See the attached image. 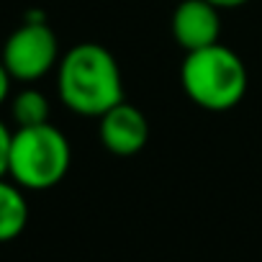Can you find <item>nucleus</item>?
Listing matches in <instances>:
<instances>
[{
	"mask_svg": "<svg viewBox=\"0 0 262 262\" xmlns=\"http://www.w3.org/2000/svg\"><path fill=\"white\" fill-rule=\"evenodd\" d=\"M57 93L72 113L100 118L123 100L121 67L105 47L95 41L75 44L57 64Z\"/></svg>",
	"mask_w": 262,
	"mask_h": 262,
	"instance_id": "f257e3e1",
	"label": "nucleus"
},
{
	"mask_svg": "<svg viewBox=\"0 0 262 262\" xmlns=\"http://www.w3.org/2000/svg\"><path fill=\"white\" fill-rule=\"evenodd\" d=\"M180 82L185 95L203 111H231L236 108L249 85L244 59L224 47L221 41L198 52H188L180 67Z\"/></svg>",
	"mask_w": 262,
	"mask_h": 262,
	"instance_id": "f03ea898",
	"label": "nucleus"
},
{
	"mask_svg": "<svg viewBox=\"0 0 262 262\" xmlns=\"http://www.w3.org/2000/svg\"><path fill=\"white\" fill-rule=\"evenodd\" d=\"M72 165V149L52 123L16 128L11 139L8 178L24 190H49L64 180Z\"/></svg>",
	"mask_w": 262,
	"mask_h": 262,
	"instance_id": "7ed1b4c3",
	"label": "nucleus"
},
{
	"mask_svg": "<svg viewBox=\"0 0 262 262\" xmlns=\"http://www.w3.org/2000/svg\"><path fill=\"white\" fill-rule=\"evenodd\" d=\"M59 41L49 24L29 18L3 44L0 62L6 64L11 80L36 82L59 64Z\"/></svg>",
	"mask_w": 262,
	"mask_h": 262,
	"instance_id": "20e7f679",
	"label": "nucleus"
},
{
	"mask_svg": "<svg viewBox=\"0 0 262 262\" xmlns=\"http://www.w3.org/2000/svg\"><path fill=\"white\" fill-rule=\"evenodd\" d=\"M98 137L100 144L116 157H134L147 147L149 123L147 116L126 100L113 105L98 118Z\"/></svg>",
	"mask_w": 262,
	"mask_h": 262,
	"instance_id": "39448f33",
	"label": "nucleus"
},
{
	"mask_svg": "<svg viewBox=\"0 0 262 262\" xmlns=\"http://www.w3.org/2000/svg\"><path fill=\"white\" fill-rule=\"evenodd\" d=\"M221 16L208 0H183L172 13V39L185 52H198L219 44Z\"/></svg>",
	"mask_w": 262,
	"mask_h": 262,
	"instance_id": "423d86ee",
	"label": "nucleus"
},
{
	"mask_svg": "<svg viewBox=\"0 0 262 262\" xmlns=\"http://www.w3.org/2000/svg\"><path fill=\"white\" fill-rule=\"evenodd\" d=\"M29 224V201L24 188L13 180L0 178V244L13 242Z\"/></svg>",
	"mask_w": 262,
	"mask_h": 262,
	"instance_id": "0eeeda50",
	"label": "nucleus"
},
{
	"mask_svg": "<svg viewBox=\"0 0 262 262\" xmlns=\"http://www.w3.org/2000/svg\"><path fill=\"white\" fill-rule=\"evenodd\" d=\"M11 116L16 121V128L49 123V100H47V95L41 90L24 88L11 100Z\"/></svg>",
	"mask_w": 262,
	"mask_h": 262,
	"instance_id": "6e6552de",
	"label": "nucleus"
},
{
	"mask_svg": "<svg viewBox=\"0 0 262 262\" xmlns=\"http://www.w3.org/2000/svg\"><path fill=\"white\" fill-rule=\"evenodd\" d=\"M11 139H13V131L3 123L0 118V178L8 175V157H11Z\"/></svg>",
	"mask_w": 262,
	"mask_h": 262,
	"instance_id": "1a4fd4ad",
	"label": "nucleus"
},
{
	"mask_svg": "<svg viewBox=\"0 0 262 262\" xmlns=\"http://www.w3.org/2000/svg\"><path fill=\"white\" fill-rule=\"evenodd\" d=\"M11 75H8V70H6V64L0 62V105H3L6 100H8V93H11Z\"/></svg>",
	"mask_w": 262,
	"mask_h": 262,
	"instance_id": "9d476101",
	"label": "nucleus"
},
{
	"mask_svg": "<svg viewBox=\"0 0 262 262\" xmlns=\"http://www.w3.org/2000/svg\"><path fill=\"white\" fill-rule=\"evenodd\" d=\"M211 6H216L219 11H234V8H242V6H247L249 0H208Z\"/></svg>",
	"mask_w": 262,
	"mask_h": 262,
	"instance_id": "9b49d317",
	"label": "nucleus"
}]
</instances>
